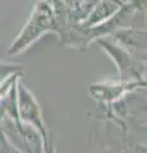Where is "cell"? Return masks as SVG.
Segmentation results:
<instances>
[{"label": "cell", "instance_id": "cell-1", "mask_svg": "<svg viewBox=\"0 0 147 153\" xmlns=\"http://www.w3.org/2000/svg\"><path fill=\"white\" fill-rule=\"evenodd\" d=\"M56 23L55 14L53 5L46 1L39 0L35 5V9L32 12V16L28 21L26 28L21 33V37L14 45L16 50H21L26 47L31 41L39 37L41 33H44L47 30H53Z\"/></svg>", "mask_w": 147, "mask_h": 153}, {"label": "cell", "instance_id": "cell-2", "mask_svg": "<svg viewBox=\"0 0 147 153\" xmlns=\"http://www.w3.org/2000/svg\"><path fill=\"white\" fill-rule=\"evenodd\" d=\"M42 1H46V3H49V4H51V3H53V0H42Z\"/></svg>", "mask_w": 147, "mask_h": 153}]
</instances>
